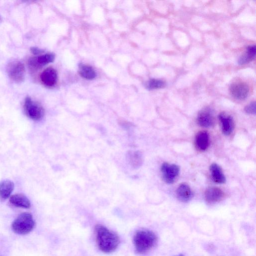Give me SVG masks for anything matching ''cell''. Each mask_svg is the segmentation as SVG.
Returning <instances> with one entry per match:
<instances>
[{
  "mask_svg": "<svg viewBox=\"0 0 256 256\" xmlns=\"http://www.w3.org/2000/svg\"><path fill=\"white\" fill-rule=\"evenodd\" d=\"M95 232L98 247L102 252L111 253L118 248L120 239L115 232L102 225H96Z\"/></svg>",
  "mask_w": 256,
  "mask_h": 256,
  "instance_id": "obj_1",
  "label": "cell"
},
{
  "mask_svg": "<svg viewBox=\"0 0 256 256\" xmlns=\"http://www.w3.org/2000/svg\"><path fill=\"white\" fill-rule=\"evenodd\" d=\"M157 241L158 238L155 233L148 230L137 231L133 238L135 250L139 254H144L150 251L155 246Z\"/></svg>",
  "mask_w": 256,
  "mask_h": 256,
  "instance_id": "obj_2",
  "label": "cell"
},
{
  "mask_svg": "<svg viewBox=\"0 0 256 256\" xmlns=\"http://www.w3.org/2000/svg\"><path fill=\"white\" fill-rule=\"evenodd\" d=\"M35 222L32 214L23 213L20 214L12 223V229L19 235H26L33 231Z\"/></svg>",
  "mask_w": 256,
  "mask_h": 256,
  "instance_id": "obj_3",
  "label": "cell"
},
{
  "mask_svg": "<svg viewBox=\"0 0 256 256\" xmlns=\"http://www.w3.org/2000/svg\"><path fill=\"white\" fill-rule=\"evenodd\" d=\"M24 110L26 116L35 121L41 120L45 115L43 106L30 97H26L25 100Z\"/></svg>",
  "mask_w": 256,
  "mask_h": 256,
  "instance_id": "obj_4",
  "label": "cell"
},
{
  "mask_svg": "<svg viewBox=\"0 0 256 256\" xmlns=\"http://www.w3.org/2000/svg\"><path fill=\"white\" fill-rule=\"evenodd\" d=\"M7 72L10 79L16 83H21L25 79V66L20 61H14L9 63Z\"/></svg>",
  "mask_w": 256,
  "mask_h": 256,
  "instance_id": "obj_5",
  "label": "cell"
},
{
  "mask_svg": "<svg viewBox=\"0 0 256 256\" xmlns=\"http://www.w3.org/2000/svg\"><path fill=\"white\" fill-rule=\"evenodd\" d=\"M161 173L163 181L168 184L174 183L180 173V168L175 164L164 163L161 167Z\"/></svg>",
  "mask_w": 256,
  "mask_h": 256,
  "instance_id": "obj_6",
  "label": "cell"
},
{
  "mask_svg": "<svg viewBox=\"0 0 256 256\" xmlns=\"http://www.w3.org/2000/svg\"><path fill=\"white\" fill-rule=\"evenodd\" d=\"M55 55L52 53H47L37 57L30 58L28 61L29 68L32 71H37L43 66L53 62Z\"/></svg>",
  "mask_w": 256,
  "mask_h": 256,
  "instance_id": "obj_7",
  "label": "cell"
},
{
  "mask_svg": "<svg viewBox=\"0 0 256 256\" xmlns=\"http://www.w3.org/2000/svg\"><path fill=\"white\" fill-rule=\"evenodd\" d=\"M231 95L238 100H244L248 95L249 87L248 85L243 82H236L233 83L230 87Z\"/></svg>",
  "mask_w": 256,
  "mask_h": 256,
  "instance_id": "obj_8",
  "label": "cell"
},
{
  "mask_svg": "<svg viewBox=\"0 0 256 256\" xmlns=\"http://www.w3.org/2000/svg\"><path fill=\"white\" fill-rule=\"evenodd\" d=\"M218 118L223 134L226 136L230 135L235 128L233 117L225 112H222L219 114Z\"/></svg>",
  "mask_w": 256,
  "mask_h": 256,
  "instance_id": "obj_9",
  "label": "cell"
},
{
  "mask_svg": "<svg viewBox=\"0 0 256 256\" xmlns=\"http://www.w3.org/2000/svg\"><path fill=\"white\" fill-rule=\"evenodd\" d=\"M225 194L222 190L218 187H209L205 192V199L209 203H215L222 201Z\"/></svg>",
  "mask_w": 256,
  "mask_h": 256,
  "instance_id": "obj_10",
  "label": "cell"
},
{
  "mask_svg": "<svg viewBox=\"0 0 256 256\" xmlns=\"http://www.w3.org/2000/svg\"><path fill=\"white\" fill-rule=\"evenodd\" d=\"M197 123L201 127L209 128L214 126L215 118L213 114L210 109H205L198 114Z\"/></svg>",
  "mask_w": 256,
  "mask_h": 256,
  "instance_id": "obj_11",
  "label": "cell"
},
{
  "mask_svg": "<svg viewBox=\"0 0 256 256\" xmlns=\"http://www.w3.org/2000/svg\"><path fill=\"white\" fill-rule=\"evenodd\" d=\"M40 80L42 83L47 87L54 86L58 80L57 71L53 68H47L41 73Z\"/></svg>",
  "mask_w": 256,
  "mask_h": 256,
  "instance_id": "obj_12",
  "label": "cell"
},
{
  "mask_svg": "<svg viewBox=\"0 0 256 256\" xmlns=\"http://www.w3.org/2000/svg\"><path fill=\"white\" fill-rule=\"evenodd\" d=\"M10 203L15 207L23 209H29L31 204L28 197L23 194L12 195L9 199Z\"/></svg>",
  "mask_w": 256,
  "mask_h": 256,
  "instance_id": "obj_13",
  "label": "cell"
},
{
  "mask_svg": "<svg viewBox=\"0 0 256 256\" xmlns=\"http://www.w3.org/2000/svg\"><path fill=\"white\" fill-rule=\"evenodd\" d=\"M14 188V183L10 180H5L0 182V199L5 201L9 198Z\"/></svg>",
  "mask_w": 256,
  "mask_h": 256,
  "instance_id": "obj_14",
  "label": "cell"
},
{
  "mask_svg": "<svg viewBox=\"0 0 256 256\" xmlns=\"http://www.w3.org/2000/svg\"><path fill=\"white\" fill-rule=\"evenodd\" d=\"M196 146L200 151L206 150L209 146L210 137L209 133L206 131L198 132L195 138Z\"/></svg>",
  "mask_w": 256,
  "mask_h": 256,
  "instance_id": "obj_15",
  "label": "cell"
},
{
  "mask_svg": "<svg viewBox=\"0 0 256 256\" xmlns=\"http://www.w3.org/2000/svg\"><path fill=\"white\" fill-rule=\"evenodd\" d=\"M176 193L178 199L183 202H187L192 198L191 189L187 184L183 183L180 185Z\"/></svg>",
  "mask_w": 256,
  "mask_h": 256,
  "instance_id": "obj_16",
  "label": "cell"
},
{
  "mask_svg": "<svg viewBox=\"0 0 256 256\" xmlns=\"http://www.w3.org/2000/svg\"><path fill=\"white\" fill-rule=\"evenodd\" d=\"M210 171L213 181L218 184H224L226 182V177L221 167L216 163L212 164Z\"/></svg>",
  "mask_w": 256,
  "mask_h": 256,
  "instance_id": "obj_17",
  "label": "cell"
},
{
  "mask_svg": "<svg viewBox=\"0 0 256 256\" xmlns=\"http://www.w3.org/2000/svg\"><path fill=\"white\" fill-rule=\"evenodd\" d=\"M79 73L81 77L87 80H93L97 76L93 68L87 65L81 64L79 66Z\"/></svg>",
  "mask_w": 256,
  "mask_h": 256,
  "instance_id": "obj_18",
  "label": "cell"
},
{
  "mask_svg": "<svg viewBox=\"0 0 256 256\" xmlns=\"http://www.w3.org/2000/svg\"><path fill=\"white\" fill-rule=\"evenodd\" d=\"M256 46H249L247 48L246 53L240 57L238 63L243 65L249 63L253 60L256 55Z\"/></svg>",
  "mask_w": 256,
  "mask_h": 256,
  "instance_id": "obj_19",
  "label": "cell"
},
{
  "mask_svg": "<svg viewBox=\"0 0 256 256\" xmlns=\"http://www.w3.org/2000/svg\"><path fill=\"white\" fill-rule=\"evenodd\" d=\"M128 158L131 165L134 168H138L142 164V156L139 152H130Z\"/></svg>",
  "mask_w": 256,
  "mask_h": 256,
  "instance_id": "obj_20",
  "label": "cell"
},
{
  "mask_svg": "<svg viewBox=\"0 0 256 256\" xmlns=\"http://www.w3.org/2000/svg\"><path fill=\"white\" fill-rule=\"evenodd\" d=\"M165 85V83L161 80L153 79L148 81L146 87L149 90H154L164 88Z\"/></svg>",
  "mask_w": 256,
  "mask_h": 256,
  "instance_id": "obj_21",
  "label": "cell"
},
{
  "mask_svg": "<svg viewBox=\"0 0 256 256\" xmlns=\"http://www.w3.org/2000/svg\"><path fill=\"white\" fill-rule=\"evenodd\" d=\"M245 111L248 114H255L256 103L255 102L251 103L245 108Z\"/></svg>",
  "mask_w": 256,
  "mask_h": 256,
  "instance_id": "obj_22",
  "label": "cell"
},
{
  "mask_svg": "<svg viewBox=\"0 0 256 256\" xmlns=\"http://www.w3.org/2000/svg\"><path fill=\"white\" fill-rule=\"evenodd\" d=\"M30 51L35 55H38L44 53V51L37 47H31Z\"/></svg>",
  "mask_w": 256,
  "mask_h": 256,
  "instance_id": "obj_23",
  "label": "cell"
},
{
  "mask_svg": "<svg viewBox=\"0 0 256 256\" xmlns=\"http://www.w3.org/2000/svg\"><path fill=\"white\" fill-rule=\"evenodd\" d=\"M3 21V18L1 15H0V23H1Z\"/></svg>",
  "mask_w": 256,
  "mask_h": 256,
  "instance_id": "obj_24",
  "label": "cell"
},
{
  "mask_svg": "<svg viewBox=\"0 0 256 256\" xmlns=\"http://www.w3.org/2000/svg\"><path fill=\"white\" fill-rule=\"evenodd\" d=\"M184 256V255H183L181 254V255H178V256Z\"/></svg>",
  "mask_w": 256,
  "mask_h": 256,
  "instance_id": "obj_25",
  "label": "cell"
}]
</instances>
